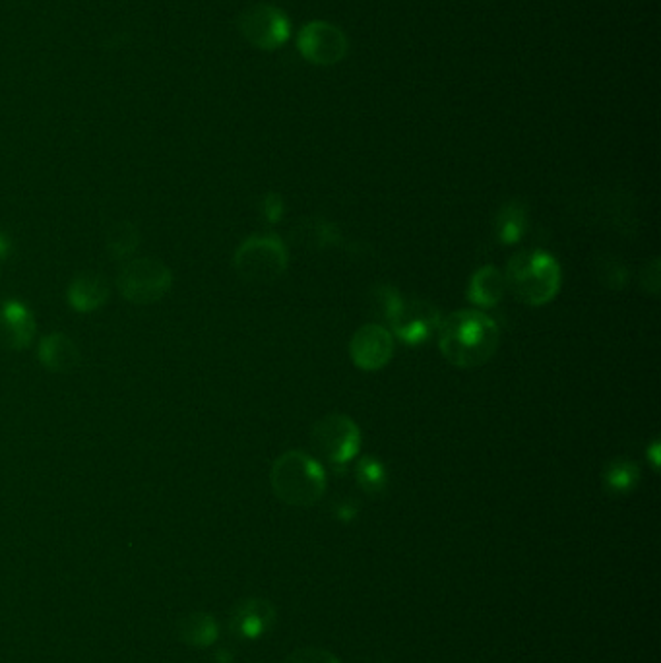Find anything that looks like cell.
Returning a JSON list of instances; mask_svg holds the SVG:
<instances>
[{"label": "cell", "instance_id": "cell-25", "mask_svg": "<svg viewBox=\"0 0 661 663\" xmlns=\"http://www.w3.org/2000/svg\"><path fill=\"white\" fill-rule=\"evenodd\" d=\"M260 212H262V218L268 221V223H278V221L284 218V200H282V196L276 194V192L266 194L262 198Z\"/></svg>", "mask_w": 661, "mask_h": 663}, {"label": "cell", "instance_id": "cell-26", "mask_svg": "<svg viewBox=\"0 0 661 663\" xmlns=\"http://www.w3.org/2000/svg\"><path fill=\"white\" fill-rule=\"evenodd\" d=\"M642 287L648 293L658 295V291H660V260L658 258L650 266L644 268V272H642Z\"/></svg>", "mask_w": 661, "mask_h": 663}, {"label": "cell", "instance_id": "cell-3", "mask_svg": "<svg viewBox=\"0 0 661 663\" xmlns=\"http://www.w3.org/2000/svg\"><path fill=\"white\" fill-rule=\"evenodd\" d=\"M270 485L285 505L313 506L326 493V474L313 456L289 450L274 462Z\"/></svg>", "mask_w": 661, "mask_h": 663}, {"label": "cell", "instance_id": "cell-6", "mask_svg": "<svg viewBox=\"0 0 661 663\" xmlns=\"http://www.w3.org/2000/svg\"><path fill=\"white\" fill-rule=\"evenodd\" d=\"M313 446L334 468L344 470L347 464L359 454L361 431L355 421L342 413H330L322 417L313 429Z\"/></svg>", "mask_w": 661, "mask_h": 663}, {"label": "cell", "instance_id": "cell-22", "mask_svg": "<svg viewBox=\"0 0 661 663\" xmlns=\"http://www.w3.org/2000/svg\"><path fill=\"white\" fill-rule=\"evenodd\" d=\"M369 303H371L373 313L390 324V320L400 311V307L404 303V297L392 285H378L371 291V301Z\"/></svg>", "mask_w": 661, "mask_h": 663}, {"label": "cell", "instance_id": "cell-10", "mask_svg": "<svg viewBox=\"0 0 661 663\" xmlns=\"http://www.w3.org/2000/svg\"><path fill=\"white\" fill-rule=\"evenodd\" d=\"M291 22L282 10L274 6H256L245 16L243 32L256 47L276 49L289 37Z\"/></svg>", "mask_w": 661, "mask_h": 663}, {"label": "cell", "instance_id": "cell-14", "mask_svg": "<svg viewBox=\"0 0 661 663\" xmlns=\"http://www.w3.org/2000/svg\"><path fill=\"white\" fill-rule=\"evenodd\" d=\"M68 305L78 313H94L109 299V284L97 274H80L66 289Z\"/></svg>", "mask_w": 661, "mask_h": 663}, {"label": "cell", "instance_id": "cell-27", "mask_svg": "<svg viewBox=\"0 0 661 663\" xmlns=\"http://www.w3.org/2000/svg\"><path fill=\"white\" fill-rule=\"evenodd\" d=\"M334 514H336V518L340 520V522H353L355 518H357V514H359V506H357V503L355 501H342V503H338L336 505V508H334Z\"/></svg>", "mask_w": 661, "mask_h": 663}, {"label": "cell", "instance_id": "cell-9", "mask_svg": "<svg viewBox=\"0 0 661 663\" xmlns=\"http://www.w3.org/2000/svg\"><path fill=\"white\" fill-rule=\"evenodd\" d=\"M351 361L363 371L386 367L394 355V338L380 324L361 326L349 342Z\"/></svg>", "mask_w": 661, "mask_h": 663}, {"label": "cell", "instance_id": "cell-12", "mask_svg": "<svg viewBox=\"0 0 661 663\" xmlns=\"http://www.w3.org/2000/svg\"><path fill=\"white\" fill-rule=\"evenodd\" d=\"M35 334L33 313L16 299H8L0 305V342L8 349H26Z\"/></svg>", "mask_w": 661, "mask_h": 663}, {"label": "cell", "instance_id": "cell-23", "mask_svg": "<svg viewBox=\"0 0 661 663\" xmlns=\"http://www.w3.org/2000/svg\"><path fill=\"white\" fill-rule=\"evenodd\" d=\"M599 280L611 289H621L627 282V272L619 260L607 258L599 264Z\"/></svg>", "mask_w": 661, "mask_h": 663}, {"label": "cell", "instance_id": "cell-11", "mask_svg": "<svg viewBox=\"0 0 661 663\" xmlns=\"http://www.w3.org/2000/svg\"><path fill=\"white\" fill-rule=\"evenodd\" d=\"M276 607L264 598L239 601L231 613V632L243 640H260L276 625Z\"/></svg>", "mask_w": 661, "mask_h": 663}, {"label": "cell", "instance_id": "cell-24", "mask_svg": "<svg viewBox=\"0 0 661 663\" xmlns=\"http://www.w3.org/2000/svg\"><path fill=\"white\" fill-rule=\"evenodd\" d=\"M285 663H342L332 652L324 650V648H315V646H307V648H299L293 654L287 656Z\"/></svg>", "mask_w": 661, "mask_h": 663}, {"label": "cell", "instance_id": "cell-21", "mask_svg": "<svg viewBox=\"0 0 661 663\" xmlns=\"http://www.w3.org/2000/svg\"><path fill=\"white\" fill-rule=\"evenodd\" d=\"M140 243V235H138V229L128 223V221H121L117 225L111 227L109 235H107V245H109V251L115 256V258H126L130 254L136 251Z\"/></svg>", "mask_w": 661, "mask_h": 663}, {"label": "cell", "instance_id": "cell-15", "mask_svg": "<svg viewBox=\"0 0 661 663\" xmlns=\"http://www.w3.org/2000/svg\"><path fill=\"white\" fill-rule=\"evenodd\" d=\"M177 636L192 648H210L220 638V625L210 613H190L177 623Z\"/></svg>", "mask_w": 661, "mask_h": 663}, {"label": "cell", "instance_id": "cell-2", "mask_svg": "<svg viewBox=\"0 0 661 663\" xmlns=\"http://www.w3.org/2000/svg\"><path fill=\"white\" fill-rule=\"evenodd\" d=\"M504 280L518 301L541 307L551 303L561 289V266L545 251H522L508 260Z\"/></svg>", "mask_w": 661, "mask_h": 663}, {"label": "cell", "instance_id": "cell-5", "mask_svg": "<svg viewBox=\"0 0 661 663\" xmlns=\"http://www.w3.org/2000/svg\"><path fill=\"white\" fill-rule=\"evenodd\" d=\"M117 287L126 301L134 305H152L171 291L173 272L158 258H136L119 272Z\"/></svg>", "mask_w": 661, "mask_h": 663}, {"label": "cell", "instance_id": "cell-28", "mask_svg": "<svg viewBox=\"0 0 661 663\" xmlns=\"http://www.w3.org/2000/svg\"><path fill=\"white\" fill-rule=\"evenodd\" d=\"M235 662V656L229 648H221L216 652V663H233Z\"/></svg>", "mask_w": 661, "mask_h": 663}, {"label": "cell", "instance_id": "cell-8", "mask_svg": "<svg viewBox=\"0 0 661 663\" xmlns=\"http://www.w3.org/2000/svg\"><path fill=\"white\" fill-rule=\"evenodd\" d=\"M297 47L309 63L330 66L340 63L346 57L347 37L340 28L316 20L301 30Z\"/></svg>", "mask_w": 661, "mask_h": 663}, {"label": "cell", "instance_id": "cell-1", "mask_svg": "<svg viewBox=\"0 0 661 663\" xmlns=\"http://www.w3.org/2000/svg\"><path fill=\"white\" fill-rule=\"evenodd\" d=\"M501 330L491 316L464 309L456 311L439 326V348L442 357L460 369L485 365L499 349Z\"/></svg>", "mask_w": 661, "mask_h": 663}, {"label": "cell", "instance_id": "cell-13", "mask_svg": "<svg viewBox=\"0 0 661 663\" xmlns=\"http://www.w3.org/2000/svg\"><path fill=\"white\" fill-rule=\"evenodd\" d=\"M37 357L51 373H70L80 365V349L61 332L49 334L39 342Z\"/></svg>", "mask_w": 661, "mask_h": 663}, {"label": "cell", "instance_id": "cell-29", "mask_svg": "<svg viewBox=\"0 0 661 663\" xmlns=\"http://www.w3.org/2000/svg\"><path fill=\"white\" fill-rule=\"evenodd\" d=\"M10 239L4 235V233H0V258H4L6 254L10 253Z\"/></svg>", "mask_w": 661, "mask_h": 663}, {"label": "cell", "instance_id": "cell-20", "mask_svg": "<svg viewBox=\"0 0 661 663\" xmlns=\"http://www.w3.org/2000/svg\"><path fill=\"white\" fill-rule=\"evenodd\" d=\"M355 479H357L359 487L371 497L382 495L388 487V474H386L384 466L373 456H367L357 464Z\"/></svg>", "mask_w": 661, "mask_h": 663}, {"label": "cell", "instance_id": "cell-16", "mask_svg": "<svg viewBox=\"0 0 661 663\" xmlns=\"http://www.w3.org/2000/svg\"><path fill=\"white\" fill-rule=\"evenodd\" d=\"M506 291L504 274L495 266H483L473 274L468 299L475 307H495Z\"/></svg>", "mask_w": 661, "mask_h": 663}, {"label": "cell", "instance_id": "cell-19", "mask_svg": "<svg viewBox=\"0 0 661 663\" xmlns=\"http://www.w3.org/2000/svg\"><path fill=\"white\" fill-rule=\"evenodd\" d=\"M640 481V470L629 460H615L607 466L603 474V485L611 495H629Z\"/></svg>", "mask_w": 661, "mask_h": 663}, {"label": "cell", "instance_id": "cell-18", "mask_svg": "<svg viewBox=\"0 0 661 663\" xmlns=\"http://www.w3.org/2000/svg\"><path fill=\"white\" fill-rule=\"evenodd\" d=\"M299 245L309 249H326L340 241V231L334 223L324 220L301 221L295 231Z\"/></svg>", "mask_w": 661, "mask_h": 663}, {"label": "cell", "instance_id": "cell-4", "mask_svg": "<svg viewBox=\"0 0 661 663\" xmlns=\"http://www.w3.org/2000/svg\"><path fill=\"white\" fill-rule=\"evenodd\" d=\"M233 264L245 282L266 285L284 276L289 256L280 237L254 235L239 245Z\"/></svg>", "mask_w": 661, "mask_h": 663}, {"label": "cell", "instance_id": "cell-17", "mask_svg": "<svg viewBox=\"0 0 661 663\" xmlns=\"http://www.w3.org/2000/svg\"><path fill=\"white\" fill-rule=\"evenodd\" d=\"M528 208L520 200L506 202L501 212L497 214L495 231L501 245H514L518 243L528 229Z\"/></svg>", "mask_w": 661, "mask_h": 663}, {"label": "cell", "instance_id": "cell-7", "mask_svg": "<svg viewBox=\"0 0 661 663\" xmlns=\"http://www.w3.org/2000/svg\"><path fill=\"white\" fill-rule=\"evenodd\" d=\"M439 309L423 299H404L400 311L390 320L392 332L406 346L427 344L441 326Z\"/></svg>", "mask_w": 661, "mask_h": 663}]
</instances>
